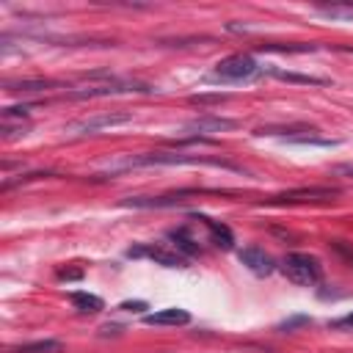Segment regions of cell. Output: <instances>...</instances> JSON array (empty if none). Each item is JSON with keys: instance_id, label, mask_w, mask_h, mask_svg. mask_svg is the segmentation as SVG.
<instances>
[{"instance_id": "ba28073f", "label": "cell", "mask_w": 353, "mask_h": 353, "mask_svg": "<svg viewBox=\"0 0 353 353\" xmlns=\"http://www.w3.org/2000/svg\"><path fill=\"white\" fill-rule=\"evenodd\" d=\"M237 127V121L234 119H223V116H212V113H207V116H199V119H190V121H185V132H193V135H199V138H204L207 132H226V130H234Z\"/></svg>"}, {"instance_id": "e0dca14e", "label": "cell", "mask_w": 353, "mask_h": 353, "mask_svg": "<svg viewBox=\"0 0 353 353\" xmlns=\"http://www.w3.org/2000/svg\"><path fill=\"white\" fill-rule=\"evenodd\" d=\"M317 14L331 17V19H353V3H331V6H320Z\"/></svg>"}, {"instance_id": "ffe728a7", "label": "cell", "mask_w": 353, "mask_h": 353, "mask_svg": "<svg viewBox=\"0 0 353 353\" xmlns=\"http://www.w3.org/2000/svg\"><path fill=\"white\" fill-rule=\"evenodd\" d=\"M331 248H334V251H336V254H339V256L353 268V245H347V243H342V240H334V243H331Z\"/></svg>"}, {"instance_id": "8fae6325", "label": "cell", "mask_w": 353, "mask_h": 353, "mask_svg": "<svg viewBox=\"0 0 353 353\" xmlns=\"http://www.w3.org/2000/svg\"><path fill=\"white\" fill-rule=\"evenodd\" d=\"M199 221L207 226V232H210V237H212V243H215L218 248H223V251L234 248V234H232V229H229L226 223L212 221V218H207V215H199Z\"/></svg>"}, {"instance_id": "277c9868", "label": "cell", "mask_w": 353, "mask_h": 353, "mask_svg": "<svg viewBox=\"0 0 353 353\" xmlns=\"http://www.w3.org/2000/svg\"><path fill=\"white\" fill-rule=\"evenodd\" d=\"M152 85L146 83H130V80H108L102 85H88V88H80V91H69L66 97L69 99H97V97H116V94H149Z\"/></svg>"}, {"instance_id": "7a4b0ae2", "label": "cell", "mask_w": 353, "mask_h": 353, "mask_svg": "<svg viewBox=\"0 0 353 353\" xmlns=\"http://www.w3.org/2000/svg\"><path fill=\"white\" fill-rule=\"evenodd\" d=\"M259 72H262V66L254 61V55L234 52V55H226V58H221L215 63L212 77L223 80V83H245V80H254Z\"/></svg>"}, {"instance_id": "9a60e30c", "label": "cell", "mask_w": 353, "mask_h": 353, "mask_svg": "<svg viewBox=\"0 0 353 353\" xmlns=\"http://www.w3.org/2000/svg\"><path fill=\"white\" fill-rule=\"evenodd\" d=\"M52 80H17V83H6L8 91H22V94H36V91H47L52 88Z\"/></svg>"}, {"instance_id": "8992f818", "label": "cell", "mask_w": 353, "mask_h": 353, "mask_svg": "<svg viewBox=\"0 0 353 353\" xmlns=\"http://www.w3.org/2000/svg\"><path fill=\"white\" fill-rule=\"evenodd\" d=\"M127 256H132V259H138V256H149V259H154V262L163 265V268H185V265H188V256H182L176 248L168 251L165 245H154V243L132 245V248L127 251Z\"/></svg>"}, {"instance_id": "3957f363", "label": "cell", "mask_w": 353, "mask_h": 353, "mask_svg": "<svg viewBox=\"0 0 353 353\" xmlns=\"http://www.w3.org/2000/svg\"><path fill=\"white\" fill-rule=\"evenodd\" d=\"M281 270L292 284H301V287H314L323 279V265L312 254H287L281 262Z\"/></svg>"}, {"instance_id": "44dd1931", "label": "cell", "mask_w": 353, "mask_h": 353, "mask_svg": "<svg viewBox=\"0 0 353 353\" xmlns=\"http://www.w3.org/2000/svg\"><path fill=\"white\" fill-rule=\"evenodd\" d=\"M119 309H124V312H143L149 306H146V301H121Z\"/></svg>"}, {"instance_id": "cb8c5ba5", "label": "cell", "mask_w": 353, "mask_h": 353, "mask_svg": "<svg viewBox=\"0 0 353 353\" xmlns=\"http://www.w3.org/2000/svg\"><path fill=\"white\" fill-rule=\"evenodd\" d=\"M336 174H350L353 176V165H336Z\"/></svg>"}, {"instance_id": "9c48e42d", "label": "cell", "mask_w": 353, "mask_h": 353, "mask_svg": "<svg viewBox=\"0 0 353 353\" xmlns=\"http://www.w3.org/2000/svg\"><path fill=\"white\" fill-rule=\"evenodd\" d=\"M237 256H240V262H243L254 276H270V273L276 270L273 256H270V254H265V251H262V248H256V245H245Z\"/></svg>"}, {"instance_id": "5bb4252c", "label": "cell", "mask_w": 353, "mask_h": 353, "mask_svg": "<svg viewBox=\"0 0 353 353\" xmlns=\"http://www.w3.org/2000/svg\"><path fill=\"white\" fill-rule=\"evenodd\" d=\"M168 240H174V248H176L182 256H193V254H199V243H196L193 237H188L185 229H174V232H168Z\"/></svg>"}, {"instance_id": "52a82bcc", "label": "cell", "mask_w": 353, "mask_h": 353, "mask_svg": "<svg viewBox=\"0 0 353 353\" xmlns=\"http://www.w3.org/2000/svg\"><path fill=\"white\" fill-rule=\"evenodd\" d=\"M132 121L130 113H121V110H110V113H97L91 119H83V121H74L72 124V132H80V135H88V132H99V130H113V127H121Z\"/></svg>"}, {"instance_id": "ac0fdd59", "label": "cell", "mask_w": 353, "mask_h": 353, "mask_svg": "<svg viewBox=\"0 0 353 353\" xmlns=\"http://www.w3.org/2000/svg\"><path fill=\"white\" fill-rule=\"evenodd\" d=\"M276 80H287V83H303V85H323L325 80H320V77H309V74H295V72H284V69H268Z\"/></svg>"}, {"instance_id": "5b68a950", "label": "cell", "mask_w": 353, "mask_h": 353, "mask_svg": "<svg viewBox=\"0 0 353 353\" xmlns=\"http://www.w3.org/2000/svg\"><path fill=\"white\" fill-rule=\"evenodd\" d=\"M339 196V188L331 185H309V188H290L273 199H268L270 207H281V204H303V201H325Z\"/></svg>"}, {"instance_id": "d6986e66", "label": "cell", "mask_w": 353, "mask_h": 353, "mask_svg": "<svg viewBox=\"0 0 353 353\" xmlns=\"http://www.w3.org/2000/svg\"><path fill=\"white\" fill-rule=\"evenodd\" d=\"M262 52H312V44H259Z\"/></svg>"}, {"instance_id": "30bf717a", "label": "cell", "mask_w": 353, "mask_h": 353, "mask_svg": "<svg viewBox=\"0 0 353 353\" xmlns=\"http://www.w3.org/2000/svg\"><path fill=\"white\" fill-rule=\"evenodd\" d=\"M143 323L146 325H188L190 323V312L179 309V306H168V309L143 314Z\"/></svg>"}, {"instance_id": "603a6c76", "label": "cell", "mask_w": 353, "mask_h": 353, "mask_svg": "<svg viewBox=\"0 0 353 353\" xmlns=\"http://www.w3.org/2000/svg\"><path fill=\"white\" fill-rule=\"evenodd\" d=\"M331 325H334V328H353V312L345 314V317H339V320H334Z\"/></svg>"}, {"instance_id": "4fadbf2b", "label": "cell", "mask_w": 353, "mask_h": 353, "mask_svg": "<svg viewBox=\"0 0 353 353\" xmlns=\"http://www.w3.org/2000/svg\"><path fill=\"white\" fill-rule=\"evenodd\" d=\"M61 350H63V345L58 339H36V342L17 345L8 353H61Z\"/></svg>"}, {"instance_id": "6da1fadb", "label": "cell", "mask_w": 353, "mask_h": 353, "mask_svg": "<svg viewBox=\"0 0 353 353\" xmlns=\"http://www.w3.org/2000/svg\"><path fill=\"white\" fill-rule=\"evenodd\" d=\"M221 165L229 171H240L234 163L229 160H210V157H199V154H182V152H149V154H138V157H124L119 165H113V171L119 168H143V165Z\"/></svg>"}, {"instance_id": "2e32d148", "label": "cell", "mask_w": 353, "mask_h": 353, "mask_svg": "<svg viewBox=\"0 0 353 353\" xmlns=\"http://www.w3.org/2000/svg\"><path fill=\"white\" fill-rule=\"evenodd\" d=\"M284 141L287 143H301V146H323V149H331V146H336L339 141H334V138H317V135H284Z\"/></svg>"}, {"instance_id": "7402d4cb", "label": "cell", "mask_w": 353, "mask_h": 353, "mask_svg": "<svg viewBox=\"0 0 353 353\" xmlns=\"http://www.w3.org/2000/svg\"><path fill=\"white\" fill-rule=\"evenodd\" d=\"M226 99V94H212V97H193V102H199V105H207V102H223Z\"/></svg>"}, {"instance_id": "7c38bea8", "label": "cell", "mask_w": 353, "mask_h": 353, "mask_svg": "<svg viewBox=\"0 0 353 353\" xmlns=\"http://www.w3.org/2000/svg\"><path fill=\"white\" fill-rule=\"evenodd\" d=\"M69 301H72V306H74L77 312H83V314H97V312L105 309V303H102L99 295H94V292H83V290L72 292Z\"/></svg>"}]
</instances>
